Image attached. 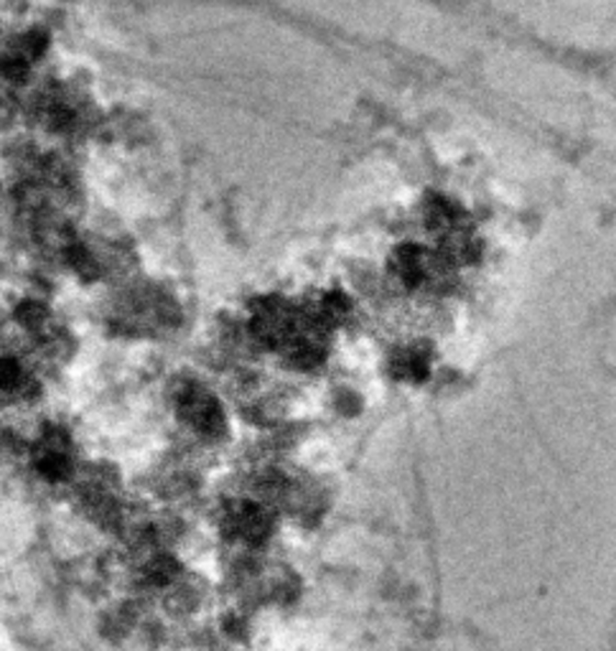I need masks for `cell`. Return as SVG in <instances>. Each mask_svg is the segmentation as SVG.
<instances>
[{
  "instance_id": "2",
  "label": "cell",
  "mask_w": 616,
  "mask_h": 651,
  "mask_svg": "<svg viewBox=\"0 0 616 651\" xmlns=\"http://www.w3.org/2000/svg\"><path fill=\"white\" fill-rule=\"evenodd\" d=\"M224 527L243 542H262L270 532V514L260 502H239L224 517Z\"/></svg>"
},
{
  "instance_id": "1",
  "label": "cell",
  "mask_w": 616,
  "mask_h": 651,
  "mask_svg": "<svg viewBox=\"0 0 616 651\" xmlns=\"http://www.w3.org/2000/svg\"><path fill=\"white\" fill-rule=\"evenodd\" d=\"M176 413L181 415L189 428H194L199 436L217 438L224 433V415L220 402L199 384H181L173 395Z\"/></svg>"
},
{
  "instance_id": "4",
  "label": "cell",
  "mask_w": 616,
  "mask_h": 651,
  "mask_svg": "<svg viewBox=\"0 0 616 651\" xmlns=\"http://www.w3.org/2000/svg\"><path fill=\"white\" fill-rule=\"evenodd\" d=\"M395 369L400 377H405V380H415V377L426 374V359L421 357L418 351H407V353H400L397 361H395Z\"/></svg>"
},
{
  "instance_id": "3",
  "label": "cell",
  "mask_w": 616,
  "mask_h": 651,
  "mask_svg": "<svg viewBox=\"0 0 616 651\" xmlns=\"http://www.w3.org/2000/svg\"><path fill=\"white\" fill-rule=\"evenodd\" d=\"M31 390V377L26 374L19 361L5 357L3 359V392L11 397H26Z\"/></svg>"
}]
</instances>
